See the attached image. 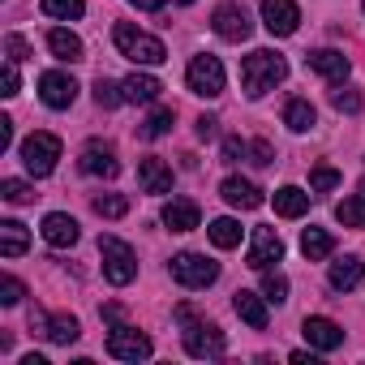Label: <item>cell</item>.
I'll return each mask as SVG.
<instances>
[{
	"instance_id": "obj_1",
	"label": "cell",
	"mask_w": 365,
	"mask_h": 365,
	"mask_svg": "<svg viewBox=\"0 0 365 365\" xmlns=\"http://www.w3.org/2000/svg\"><path fill=\"white\" fill-rule=\"evenodd\" d=\"M284 78H288V61H284L279 52H271V48H258V52H250V56L241 61V86H245L250 99H262V95L275 91Z\"/></svg>"
},
{
	"instance_id": "obj_2",
	"label": "cell",
	"mask_w": 365,
	"mask_h": 365,
	"mask_svg": "<svg viewBox=\"0 0 365 365\" xmlns=\"http://www.w3.org/2000/svg\"><path fill=\"white\" fill-rule=\"evenodd\" d=\"M176 322L185 327V352H190V356H198V361H215V356H224V352H228L224 331H220L215 322L198 318V314H194V305H176Z\"/></svg>"
},
{
	"instance_id": "obj_3",
	"label": "cell",
	"mask_w": 365,
	"mask_h": 365,
	"mask_svg": "<svg viewBox=\"0 0 365 365\" xmlns=\"http://www.w3.org/2000/svg\"><path fill=\"white\" fill-rule=\"evenodd\" d=\"M112 39H116V52L129 56L133 65H163V61H168V48H163L155 35H146V31H138V26H129V22H120V26L112 31Z\"/></svg>"
},
{
	"instance_id": "obj_4",
	"label": "cell",
	"mask_w": 365,
	"mask_h": 365,
	"mask_svg": "<svg viewBox=\"0 0 365 365\" xmlns=\"http://www.w3.org/2000/svg\"><path fill=\"white\" fill-rule=\"evenodd\" d=\"M168 271H172V279H176L180 288H211V284L220 279V262H211L207 254H194V250L176 254V258L168 262Z\"/></svg>"
},
{
	"instance_id": "obj_5",
	"label": "cell",
	"mask_w": 365,
	"mask_h": 365,
	"mask_svg": "<svg viewBox=\"0 0 365 365\" xmlns=\"http://www.w3.org/2000/svg\"><path fill=\"white\" fill-rule=\"evenodd\" d=\"M99 254H103V275H108V284L125 288V284L138 275V258H133V250H129L120 237H99Z\"/></svg>"
},
{
	"instance_id": "obj_6",
	"label": "cell",
	"mask_w": 365,
	"mask_h": 365,
	"mask_svg": "<svg viewBox=\"0 0 365 365\" xmlns=\"http://www.w3.org/2000/svg\"><path fill=\"white\" fill-rule=\"evenodd\" d=\"M185 82H190L194 95H202V99H220V95H224V65H220V56H211V52L194 56L190 69H185Z\"/></svg>"
},
{
	"instance_id": "obj_7",
	"label": "cell",
	"mask_w": 365,
	"mask_h": 365,
	"mask_svg": "<svg viewBox=\"0 0 365 365\" xmlns=\"http://www.w3.org/2000/svg\"><path fill=\"white\" fill-rule=\"evenodd\" d=\"M56 159H61V138L56 133H31L22 142V163H26L31 176H52Z\"/></svg>"
},
{
	"instance_id": "obj_8",
	"label": "cell",
	"mask_w": 365,
	"mask_h": 365,
	"mask_svg": "<svg viewBox=\"0 0 365 365\" xmlns=\"http://www.w3.org/2000/svg\"><path fill=\"white\" fill-rule=\"evenodd\" d=\"M211 26H215V35L224 43H245L254 35V22H250L245 5H237V0H224V5L211 14Z\"/></svg>"
},
{
	"instance_id": "obj_9",
	"label": "cell",
	"mask_w": 365,
	"mask_h": 365,
	"mask_svg": "<svg viewBox=\"0 0 365 365\" xmlns=\"http://www.w3.org/2000/svg\"><path fill=\"white\" fill-rule=\"evenodd\" d=\"M108 356H116V361H146V356H150V339H146L138 327L116 322V327L108 331Z\"/></svg>"
},
{
	"instance_id": "obj_10",
	"label": "cell",
	"mask_w": 365,
	"mask_h": 365,
	"mask_svg": "<svg viewBox=\"0 0 365 365\" xmlns=\"http://www.w3.org/2000/svg\"><path fill=\"white\" fill-rule=\"evenodd\" d=\"M245 262H250L254 271H271L275 262H284V241H279V232H275V228H254V241H250Z\"/></svg>"
},
{
	"instance_id": "obj_11",
	"label": "cell",
	"mask_w": 365,
	"mask_h": 365,
	"mask_svg": "<svg viewBox=\"0 0 365 365\" xmlns=\"http://www.w3.org/2000/svg\"><path fill=\"white\" fill-rule=\"evenodd\" d=\"M39 99H43L52 112H65V108L78 99V82H73L69 73H61V69H48V73L39 78Z\"/></svg>"
},
{
	"instance_id": "obj_12",
	"label": "cell",
	"mask_w": 365,
	"mask_h": 365,
	"mask_svg": "<svg viewBox=\"0 0 365 365\" xmlns=\"http://www.w3.org/2000/svg\"><path fill=\"white\" fill-rule=\"evenodd\" d=\"M262 26L271 35H297L301 26V9H297V0H262Z\"/></svg>"
},
{
	"instance_id": "obj_13",
	"label": "cell",
	"mask_w": 365,
	"mask_h": 365,
	"mask_svg": "<svg viewBox=\"0 0 365 365\" xmlns=\"http://www.w3.org/2000/svg\"><path fill=\"white\" fill-rule=\"evenodd\" d=\"M82 172L86 176H103V180H112L116 172H120V159H116V150L108 146V142H99V138H91L86 146H82Z\"/></svg>"
},
{
	"instance_id": "obj_14",
	"label": "cell",
	"mask_w": 365,
	"mask_h": 365,
	"mask_svg": "<svg viewBox=\"0 0 365 365\" xmlns=\"http://www.w3.org/2000/svg\"><path fill=\"white\" fill-rule=\"evenodd\" d=\"M31 327L35 331H43L52 344H73L78 335H82V327H78V318L73 314H43V309H31Z\"/></svg>"
},
{
	"instance_id": "obj_15",
	"label": "cell",
	"mask_w": 365,
	"mask_h": 365,
	"mask_svg": "<svg viewBox=\"0 0 365 365\" xmlns=\"http://www.w3.org/2000/svg\"><path fill=\"white\" fill-rule=\"evenodd\" d=\"M43 241L52 245V250H69V245H78V220L73 215H65V211H52V215H43Z\"/></svg>"
},
{
	"instance_id": "obj_16",
	"label": "cell",
	"mask_w": 365,
	"mask_h": 365,
	"mask_svg": "<svg viewBox=\"0 0 365 365\" xmlns=\"http://www.w3.org/2000/svg\"><path fill=\"white\" fill-rule=\"evenodd\" d=\"M220 198L237 211H258L262 207V190L254 185V180H241V176H228L224 185H220Z\"/></svg>"
},
{
	"instance_id": "obj_17",
	"label": "cell",
	"mask_w": 365,
	"mask_h": 365,
	"mask_svg": "<svg viewBox=\"0 0 365 365\" xmlns=\"http://www.w3.org/2000/svg\"><path fill=\"white\" fill-rule=\"evenodd\" d=\"M301 335H305V344L318 348V352H335V348L344 344V331H339L331 318H305V322H301Z\"/></svg>"
},
{
	"instance_id": "obj_18",
	"label": "cell",
	"mask_w": 365,
	"mask_h": 365,
	"mask_svg": "<svg viewBox=\"0 0 365 365\" xmlns=\"http://www.w3.org/2000/svg\"><path fill=\"white\" fill-rule=\"evenodd\" d=\"M305 65H309L314 73H322L327 82H344V78H348V69H352V65H348V56H344V52H335V48H318V52H309V56H305Z\"/></svg>"
},
{
	"instance_id": "obj_19",
	"label": "cell",
	"mask_w": 365,
	"mask_h": 365,
	"mask_svg": "<svg viewBox=\"0 0 365 365\" xmlns=\"http://www.w3.org/2000/svg\"><path fill=\"white\" fill-rule=\"evenodd\" d=\"M327 279H331L335 292H352V288H361V279H365V262H361L356 254H344L339 262H331Z\"/></svg>"
},
{
	"instance_id": "obj_20",
	"label": "cell",
	"mask_w": 365,
	"mask_h": 365,
	"mask_svg": "<svg viewBox=\"0 0 365 365\" xmlns=\"http://www.w3.org/2000/svg\"><path fill=\"white\" fill-rule=\"evenodd\" d=\"M232 309L241 314V322H250L254 331H267V297L250 292V288H237L232 292Z\"/></svg>"
},
{
	"instance_id": "obj_21",
	"label": "cell",
	"mask_w": 365,
	"mask_h": 365,
	"mask_svg": "<svg viewBox=\"0 0 365 365\" xmlns=\"http://www.w3.org/2000/svg\"><path fill=\"white\" fill-rule=\"evenodd\" d=\"M138 185H142L146 194H168V190H172V168H168L163 159H155V155L142 159V163H138Z\"/></svg>"
},
{
	"instance_id": "obj_22",
	"label": "cell",
	"mask_w": 365,
	"mask_h": 365,
	"mask_svg": "<svg viewBox=\"0 0 365 365\" xmlns=\"http://www.w3.org/2000/svg\"><path fill=\"white\" fill-rule=\"evenodd\" d=\"M198 220H202V211H198V202H190V198H172V202L163 207V224H168L172 232H194Z\"/></svg>"
},
{
	"instance_id": "obj_23",
	"label": "cell",
	"mask_w": 365,
	"mask_h": 365,
	"mask_svg": "<svg viewBox=\"0 0 365 365\" xmlns=\"http://www.w3.org/2000/svg\"><path fill=\"white\" fill-rule=\"evenodd\" d=\"M120 86H125V103H155L163 91L159 78H150V73H129Z\"/></svg>"
},
{
	"instance_id": "obj_24",
	"label": "cell",
	"mask_w": 365,
	"mask_h": 365,
	"mask_svg": "<svg viewBox=\"0 0 365 365\" xmlns=\"http://www.w3.org/2000/svg\"><path fill=\"white\" fill-rule=\"evenodd\" d=\"M26 245H31L26 224H18V220H5V224H0V254H5V258H22Z\"/></svg>"
},
{
	"instance_id": "obj_25",
	"label": "cell",
	"mask_w": 365,
	"mask_h": 365,
	"mask_svg": "<svg viewBox=\"0 0 365 365\" xmlns=\"http://www.w3.org/2000/svg\"><path fill=\"white\" fill-rule=\"evenodd\" d=\"M48 48H52V56L56 61H82V39L73 35V31H65V26H56V31H48Z\"/></svg>"
},
{
	"instance_id": "obj_26",
	"label": "cell",
	"mask_w": 365,
	"mask_h": 365,
	"mask_svg": "<svg viewBox=\"0 0 365 365\" xmlns=\"http://www.w3.org/2000/svg\"><path fill=\"white\" fill-rule=\"evenodd\" d=\"M305 211H309V194H305V190H297V185L275 190V215L297 220V215H305Z\"/></svg>"
},
{
	"instance_id": "obj_27",
	"label": "cell",
	"mask_w": 365,
	"mask_h": 365,
	"mask_svg": "<svg viewBox=\"0 0 365 365\" xmlns=\"http://www.w3.org/2000/svg\"><path fill=\"white\" fill-rule=\"evenodd\" d=\"M284 125H288L292 133H305V129H314V125H318V112H314V103H309V99H288V108H284Z\"/></svg>"
},
{
	"instance_id": "obj_28",
	"label": "cell",
	"mask_w": 365,
	"mask_h": 365,
	"mask_svg": "<svg viewBox=\"0 0 365 365\" xmlns=\"http://www.w3.org/2000/svg\"><path fill=\"white\" fill-rule=\"evenodd\" d=\"M331 250H335V241H331V232H327V228H305V232H301V254H305L309 262L327 258Z\"/></svg>"
},
{
	"instance_id": "obj_29",
	"label": "cell",
	"mask_w": 365,
	"mask_h": 365,
	"mask_svg": "<svg viewBox=\"0 0 365 365\" xmlns=\"http://www.w3.org/2000/svg\"><path fill=\"white\" fill-rule=\"evenodd\" d=\"M172 120H176V112H172V108H155V112L138 125V133H142L146 142H155V138H163V133L172 129Z\"/></svg>"
},
{
	"instance_id": "obj_30",
	"label": "cell",
	"mask_w": 365,
	"mask_h": 365,
	"mask_svg": "<svg viewBox=\"0 0 365 365\" xmlns=\"http://www.w3.org/2000/svg\"><path fill=\"white\" fill-rule=\"evenodd\" d=\"M207 232H211V241H215L220 250H237V245H241V224L228 220V215H224V220H211Z\"/></svg>"
},
{
	"instance_id": "obj_31",
	"label": "cell",
	"mask_w": 365,
	"mask_h": 365,
	"mask_svg": "<svg viewBox=\"0 0 365 365\" xmlns=\"http://www.w3.org/2000/svg\"><path fill=\"white\" fill-rule=\"evenodd\" d=\"M335 220H339L344 228H365V194L344 198V202L335 207Z\"/></svg>"
},
{
	"instance_id": "obj_32",
	"label": "cell",
	"mask_w": 365,
	"mask_h": 365,
	"mask_svg": "<svg viewBox=\"0 0 365 365\" xmlns=\"http://www.w3.org/2000/svg\"><path fill=\"white\" fill-rule=\"evenodd\" d=\"M39 9H43L48 18H56V22H78V18L86 14L82 0H39Z\"/></svg>"
},
{
	"instance_id": "obj_33",
	"label": "cell",
	"mask_w": 365,
	"mask_h": 365,
	"mask_svg": "<svg viewBox=\"0 0 365 365\" xmlns=\"http://www.w3.org/2000/svg\"><path fill=\"white\" fill-rule=\"evenodd\" d=\"M95 103H99V108H108V112H112V108H120V103H125V86H120V82H112V78H99V82H95Z\"/></svg>"
},
{
	"instance_id": "obj_34",
	"label": "cell",
	"mask_w": 365,
	"mask_h": 365,
	"mask_svg": "<svg viewBox=\"0 0 365 365\" xmlns=\"http://www.w3.org/2000/svg\"><path fill=\"white\" fill-rule=\"evenodd\" d=\"M95 215L120 220V215H129V198H125V194H99V198H95Z\"/></svg>"
},
{
	"instance_id": "obj_35",
	"label": "cell",
	"mask_w": 365,
	"mask_h": 365,
	"mask_svg": "<svg viewBox=\"0 0 365 365\" xmlns=\"http://www.w3.org/2000/svg\"><path fill=\"white\" fill-rule=\"evenodd\" d=\"M262 297H267L271 305H284V301H288V275H279V271H262Z\"/></svg>"
},
{
	"instance_id": "obj_36",
	"label": "cell",
	"mask_w": 365,
	"mask_h": 365,
	"mask_svg": "<svg viewBox=\"0 0 365 365\" xmlns=\"http://www.w3.org/2000/svg\"><path fill=\"white\" fill-rule=\"evenodd\" d=\"M0 198L5 202H14V207H26V202H35V190L26 185V180H0Z\"/></svg>"
},
{
	"instance_id": "obj_37",
	"label": "cell",
	"mask_w": 365,
	"mask_h": 365,
	"mask_svg": "<svg viewBox=\"0 0 365 365\" xmlns=\"http://www.w3.org/2000/svg\"><path fill=\"white\" fill-rule=\"evenodd\" d=\"M335 185H339V172H335V168L318 163V168L309 172V190H314V194H331Z\"/></svg>"
},
{
	"instance_id": "obj_38",
	"label": "cell",
	"mask_w": 365,
	"mask_h": 365,
	"mask_svg": "<svg viewBox=\"0 0 365 365\" xmlns=\"http://www.w3.org/2000/svg\"><path fill=\"white\" fill-rule=\"evenodd\" d=\"M22 297H26V284L22 279H14V275L0 279V305H18Z\"/></svg>"
},
{
	"instance_id": "obj_39",
	"label": "cell",
	"mask_w": 365,
	"mask_h": 365,
	"mask_svg": "<svg viewBox=\"0 0 365 365\" xmlns=\"http://www.w3.org/2000/svg\"><path fill=\"white\" fill-rule=\"evenodd\" d=\"M331 103H335V112H361V91H352V86L331 91Z\"/></svg>"
},
{
	"instance_id": "obj_40",
	"label": "cell",
	"mask_w": 365,
	"mask_h": 365,
	"mask_svg": "<svg viewBox=\"0 0 365 365\" xmlns=\"http://www.w3.org/2000/svg\"><path fill=\"white\" fill-rule=\"evenodd\" d=\"M250 155V142H241V138H224V163H241Z\"/></svg>"
},
{
	"instance_id": "obj_41",
	"label": "cell",
	"mask_w": 365,
	"mask_h": 365,
	"mask_svg": "<svg viewBox=\"0 0 365 365\" xmlns=\"http://www.w3.org/2000/svg\"><path fill=\"white\" fill-rule=\"evenodd\" d=\"M250 163H258V168H267V163H275V150H271V142L267 138H258V142H250Z\"/></svg>"
},
{
	"instance_id": "obj_42",
	"label": "cell",
	"mask_w": 365,
	"mask_h": 365,
	"mask_svg": "<svg viewBox=\"0 0 365 365\" xmlns=\"http://www.w3.org/2000/svg\"><path fill=\"white\" fill-rule=\"evenodd\" d=\"M0 86H5V91H0L5 99H14V95H18V61H9L5 69H0Z\"/></svg>"
},
{
	"instance_id": "obj_43",
	"label": "cell",
	"mask_w": 365,
	"mask_h": 365,
	"mask_svg": "<svg viewBox=\"0 0 365 365\" xmlns=\"http://www.w3.org/2000/svg\"><path fill=\"white\" fill-rule=\"evenodd\" d=\"M5 48H9V61H31V43H26L22 35H9Z\"/></svg>"
},
{
	"instance_id": "obj_44",
	"label": "cell",
	"mask_w": 365,
	"mask_h": 365,
	"mask_svg": "<svg viewBox=\"0 0 365 365\" xmlns=\"http://www.w3.org/2000/svg\"><path fill=\"white\" fill-rule=\"evenodd\" d=\"M9 146H14V120L0 116V150H9Z\"/></svg>"
},
{
	"instance_id": "obj_45",
	"label": "cell",
	"mask_w": 365,
	"mask_h": 365,
	"mask_svg": "<svg viewBox=\"0 0 365 365\" xmlns=\"http://www.w3.org/2000/svg\"><path fill=\"white\" fill-rule=\"evenodd\" d=\"M215 116H198V138H215Z\"/></svg>"
},
{
	"instance_id": "obj_46",
	"label": "cell",
	"mask_w": 365,
	"mask_h": 365,
	"mask_svg": "<svg viewBox=\"0 0 365 365\" xmlns=\"http://www.w3.org/2000/svg\"><path fill=\"white\" fill-rule=\"evenodd\" d=\"M129 5H133V9H146V14H155V9H163V5H168V0H129Z\"/></svg>"
},
{
	"instance_id": "obj_47",
	"label": "cell",
	"mask_w": 365,
	"mask_h": 365,
	"mask_svg": "<svg viewBox=\"0 0 365 365\" xmlns=\"http://www.w3.org/2000/svg\"><path fill=\"white\" fill-rule=\"evenodd\" d=\"M103 318L108 322H120V305H103Z\"/></svg>"
},
{
	"instance_id": "obj_48",
	"label": "cell",
	"mask_w": 365,
	"mask_h": 365,
	"mask_svg": "<svg viewBox=\"0 0 365 365\" xmlns=\"http://www.w3.org/2000/svg\"><path fill=\"white\" fill-rule=\"evenodd\" d=\"M176 5H194V0H176Z\"/></svg>"
},
{
	"instance_id": "obj_49",
	"label": "cell",
	"mask_w": 365,
	"mask_h": 365,
	"mask_svg": "<svg viewBox=\"0 0 365 365\" xmlns=\"http://www.w3.org/2000/svg\"><path fill=\"white\" fill-rule=\"evenodd\" d=\"M361 9H365V0H361Z\"/></svg>"
}]
</instances>
